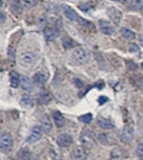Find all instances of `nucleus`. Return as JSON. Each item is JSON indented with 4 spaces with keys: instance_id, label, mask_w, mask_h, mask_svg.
Masks as SVG:
<instances>
[{
    "instance_id": "f257e3e1",
    "label": "nucleus",
    "mask_w": 143,
    "mask_h": 160,
    "mask_svg": "<svg viewBox=\"0 0 143 160\" xmlns=\"http://www.w3.org/2000/svg\"><path fill=\"white\" fill-rule=\"evenodd\" d=\"M13 147V139L9 132H3L0 137V148L2 152H10Z\"/></svg>"
},
{
    "instance_id": "f03ea898",
    "label": "nucleus",
    "mask_w": 143,
    "mask_h": 160,
    "mask_svg": "<svg viewBox=\"0 0 143 160\" xmlns=\"http://www.w3.org/2000/svg\"><path fill=\"white\" fill-rule=\"evenodd\" d=\"M72 58L79 65H83L88 60V53L85 48H76L72 52Z\"/></svg>"
},
{
    "instance_id": "7ed1b4c3",
    "label": "nucleus",
    "mask_w": 143,
    "mask_h": 160,
    "mask_svg": "<svg viewBox=\"0 0 143 160\" xmlns=\"http://www.w3.org/2000/svg\"><path fill=\"white\" fill-rule=\"evenodd\" d=\"M37 60V54L33 53V52H27V53H24L19 56L18 61L23 67H30L33 66Z\"/></svg>"
},
{
    "instance_id": "20e7f679",
    "label": "nucleus",
    "mask_w": 143,
    "mask_h": 160,
    "mask_svg": "<svg viewBox=\"0 0 143 160\" xmlns=\"http://www.w3.org/2000/svg\"><path fill=\"white\" fill-rule=\"evenodd\" d=\"M42 134H43V130H42V128H41V126L36 125V126L31 129L30 133H29V135H28V138L26 139V142L28 144L36 143V142H38L39 140H41Z\"/></svg>"
},
{
    "instance_id": "39448f33",
    "label": "nucleus",
    "mask_w": 143,
    "mask_h": 160,
    "mask_svg": "<svg viewBox=\"0 0 143 160\" xmlns=\"http://www.w3.org/2000/svg\"><path fill=\"white\" fill-rule=\"evenodd\" d=\"M81 143H82L83 148L85 149H92L95 145V138H94L93 132L85 131L84 133L81 135Z\"/></svg>"
},
{
    "instance_id": "423d86ee",
    "label": "nucleus",
    "mask_w": 143,
    "mask_h": 160,
    "mask_svg": "<svg viewBox=\"0 0 143 160\" xmlns=\"http://www.w3.org/2000/svg\"><path fill=\"white\" fill-rule=\"evenodd\" d=\"M56 142H57L58 146L61 147V148H66V147L70 146L73 142V139L70 134L68 133H61L59 134L56 139Z\"/></svg>"
},
{
    "instance_id": "0eeeda50",
    "label": "nucleus",
    "mask_w": 143,
    "mask_h": 160,
    "mask_svg": "<svg viewBox=\"0 0 143 160\" xmlns=\"http://www.w3.org/2000/svg\"><path fill=\"white\" fill-rule=\"evenodd\" d=\"M107 13L110 18L112 19V22H114V23H116V24L120 23L123 17V13L120 12V10L114 8V7H110V8L107 10Z\"/></svg>"
},
{
    "instance_id": "6e6552de",
    "label": "nucleus",
    "mask_w": 143,
    "mask_h": 160,
    "mask_svg": "<svg viewBox=\"0 0 143 160\" xmlns=\"http://www.w3.org/2000/svg\"><path fill=\"white\" fill-rule=\"evenodd\" d=\"M120 138H122V141L125 142V143H131L132 140H134V138H135L134 130H132V128L129 127V126L124 127V129H123V131H122V135H120Z\"/></svg>"
},
{
    "instance_id": "1a4fd4ad",
    "label": "nucleus",
    "mask_w": 143,
    "mask_h": 160,
    "mask_svg": "<svg viewBox=\"0 0 143 160\" xmlns=\"http://www.w3.org/2000/svg\"><path fill=\"white\" fill-rule=\"evenodd\" d=\"M99 28H100V31L103 34L111 36V34H113V32H114V28H113L112 24H111L110 22L103 21V19L99 21Z\"/></svg>"
},
{
    "instance_id": "9d476101",
    "label": "nucleus",
    "mask_w": 143,
    "mask_h": 160,
    "mask_svg": "<svg viewBox=\"0 0 143 160\" xmlns=\"http://www.w3.org/2000/svg\"><path fill=\"white\" fill-rule=\"evenodd\" d=\"M86 158V151L83 147H75L71 152V159L72 160H84Z\"/></svg>"
},
{
    "instance_id": "9b49d317",
    "label": "nucleus",
    "mask_w": 143,
    "mask_h": 160,
    "mask_svg": "<svg viewBox=\"0 0 143 160\" xmlns=\"http://www.w3.org/2000/svg\"><path fill=\"white\" fill-rule=\"evenodd\" d=\"M63 10H64V14H65L68 19H70V21H78L79 19L78 13H76V12L71 8L70 6L65 4V6L63 7Z\"/></svg>"
},
{
    "instance_id": "f8f14e48",
    "label": "nucleus",
    "mask_w": 143,
    "mask_h": 160,
    "mask_svg": "<svg viewBox=\"0 0 143 160\" xmlns=\"http://www.w3.org/2000/svg\"><path fill=\"white\" fill-rule=\"evenodd\" d=\"M52 101V95L48 90H41L38 95L39 104H49Z\"/></svg>"
},
{
    "instance_id": "ddd939ff",
    "label": "nucleus",
    "mask_w": 143,
    "mask_h": 160,
    "mask_svg": "<svg viewBox=\"0 0 143 160\" xmlns=\"http://www.w3.org/2000/svg\"><path fill=\"white\" fill-rule=\"evenodd\" d=\"M48 73L43 72V71H40V72H37L36 74L33 75V82L36 85H42L48 81Z\"/></svg>"
},
{
    "instance_id": "4468645a",
    "label": "nucleus",
    "mask_w": 143,
    "mask_h": 160,
    "mask_svg": "<svg viewBox=\"0 0 143 160\" xmlns=\"http://www.w3.org/2000/svg\"><path fill=\"white\" fill-rule=\"evenodd\" d=\"M58 36V30L54 27H49L44 30V37L48 41H52L54 39H56Z\"/></svg>"
},
{
    "instance_id": "2eb2a0df",
    "label": "nucleus",
    "mask_w": 143,
    "mask_h": 160,
    "mask_svg": "<svg viewBox=\"0 0 143 160\" xmlns=\"http://www.w3.org/2000/svg\"><path fill=\"white\" fill-rule=\"evenodd\" d=\"M18 157L21 160H39L37 155H33V152L26 151V149H21L18 152Z\"/></svg>"
},
{
    "instance_id": "dca6fc26",
    "label": "nucleus",
    "mask_w": 143,
    "mask_h": 160,
    "mask_svg": "<svg viewBox=\"0 0 143 160\" xmlns=\"http://www.w3.org/2000/svg\"><path fill=\"white\" fill-rule=\"evenodd\" d=\"M53 120L55 122L56 127L58 128L64 127V125H65V118H64L63 114L60 112H58V111H55L53 113Z\"/></svg>"
},
{
    "instance_id": "f3484780",
    "label": "nucleus",
    "mask_w": 143,
    "mask_h": 160,
    "mask_svg": "<svg viewBox=\"0 0 143 160\" xmlns=\"http://www.w3.org/2000/svg\"><path fill=\"white\" fill-rule=\"evenodd\" d=\"M10 83L13 88H16L18 85H21V75L15 71L10 72Z\"/></svg>"
},
{
    "instance_id": "a211bd4d",
    "label": "nucleus",
    "mask_w": 143,
    "mask_h": 160,
    "mask_svg": "<svg viewBox=\"0 0 143 160\" xmlns=\"http://www.w3.org/2000/svg\"><path fill=\"white\" fill-rule=\"evenodd\" d=\"M41 128H42L44 133H49L52 130V122L50 118L48 117V115H44L41 119Z\"/></svg>"
},
{
    "instance_id": "6ab92c4d",
    "label": "nucleus",
    "mask_w": 143,
    "mask_h": 160,
    "mask_svg": "<svg viewBox=\"0 0 143 160\" xmlns=\"http://www.w3.org/2000/svg\"><path fill=\"white\" fill-rule=\"evenodd\" d=\"M21 86L26 92H30L33 89V83H31V81L27 76L24 75H21Z\"/></svg>"
},
{
    "instance_id": "aec40b11",
    "label": "nucleus",
    "mask_w": 143,
    "mask_h": 160,
    "mask_svg": "<svg viewBox=\"0 0 143 160\" xmlns=\"http://www.w3.org/2000/svg\"><path fill=\"white\" fill-rule=\"evenodd\" d=\"M97 124H98V126H99L100 128L105 129V130H109V129H112V128H113V124L110 122L109 119H107V118H102V117L98 118Z\"/></svg>"
},
{
    "instance_id": "412c9836",
    "label": "nucleus",
    "mask_w": 143,
    "mask_h": 160,
    "mask_svg": "<svg viewBox=\"0 0 143 160\" xmlns=\"http://www.w3.org/2000/svg\"><path fill=\"white\" fill-rule=\"evenodd\" d=\"M33 104V98L30 97L29 95H23L21 98V105L23 108H30L31 105Z\"/></svg>"
},
{
    "instance_id": "4be33fe9",
    "label": "nucleus",
    "mask_w": 143,
    "mask_h": 160,
    "mask_svg": "<svg viewBox=\"0 0 143 160\" xmlns=\"http://www.w3.org/2000/svg\"><path fill=\"white\" fill-rule=\"evenodd\" d=\"M123 158H124V154L120 148H114L111 152L110 160H123Z\"/></svg>"
},
{
    "instance_id": "5701e85b",
    "label": "nucleus",
    "mask_w": 143,
    "mask_h": 160,
    "mask_svg": "<svg viewBox=\"0 0 143 160\" xmlns=\"http://www.w3.org/2000/svg\"><path fill=\"white\" fill-rule=\"evenodd\" d=\"M120 33H122V36L124 37L125 39H127V40H134L135 38V34L132 30H130L129 28H122L120 29Z\"/></svg>"
},
{
    "instance_id": "b1692460",
    "label": "nucleus",
    "mask_w": 143,
    "mask_h": 160,
    "mask_svg": "<svg viewBox=\"0 0 143 160\" xmlns=\"http://www.w3.org/2000/svg\"><path fill=\"white\" fill-rule=\"evenodd\" d=\"M130 9L132 10H142L143 9V0H129Z\"/></svg>"
},
{
    "instance_id": "393cba45",
    "label": "nucleus",
    "mask_w": 143,
    "mask_h": 160,
    "mask_svg": "<svg viewBox=\"0 0 143 160\" xmlns=\"http://www.w3.org/2000/svg\"><path fill=\"white\" fill-rule=\"evenodd\" d=\"M38 2V0H19V3L23 8L25 9H30L34 7Z\"/></svg>"
},
{
    "instance_id": "a878e982",
    "label": "nucleus",
    "mask_w": 143,
    "mask_h": 160,
    "mask_svg": "<svg viewBox=\"0 0 143 160\" xmlns=\"http://www.w3.org/2000/svg\"><path fill=\"white\" fill-rule=\"evenodd\" d=\"M63 45L66 50H71V48L74 46V42L72 41V39L69 38V37H66V38L63 39Z\"/></svg>"
},
{
    "instance_id": "bb28decb",
    "label": "nucleus",
    "mask_w": 143,
    "mask_h": 160,
    "mask_svg": "<svg viewBox=\"0 0 143 160\" xmlns=\"http://www.w3.org/2000/svg\"><path fill=\"white\" fill-rule=\"evenodd\" d=\"M50 155H51V158L53 160H64L60 152H58L56 149H54V148H52L50 151Z\"/></svg>"
},
{
    "instance_id": "cd10ccee",
    "label": "nucleus",
    "mask_w": 143,
    "mask_h": 160,
    "mask_svg": "<svg viewBox=\"0 0 143 160\" xmlns=\"http://www.w3.org/2000/svg\"><path fill=\"white\" fill-rule=\"evenodd\" d=\"M98 140L100 141V143H102L105 145H109V143H110L109 134H107V133H100L98 135Z\"/></svg>"
},
{
    "instance_id": "c85d7f7f",
    "label": "nucleus",
    "mask_w": 143,
    "mask_h": 160,
    "mask_svg": "<svg viewBox=\"0 0 143 160\" xmlns=\"http://www.w3.org/2000/svg\"><path fill=\"white\" fill-rule=\"evenodd\" d=\"M93 119V115L90 114V113H87V114L85 115H82V116L80 117V120L82 122H84V124H88V122H90Z\"/></svg>"
},
{
    "instance_id": "c756f323",
    "label": "nucleus",
    "mask_w": 143,
    "mask_h": 160,
    "mask_svg": "<svg viewBox=\"0 0 143 160\" xmlns=\"http://www.w3.org/2000/svg\"><path fill=\"white\" fill-rule=\"evenodd\" d=\"M129 52H131V53H138L139 52V46L137 45V44H135V43H130L129 44Z\"/></svg>"
},
{
    "instance_id": "7c9ffc66",
    "label": "nucleus",
    "mask_w": 143,
    "mask_h": 160,
    "mask_svg": "<svg viewBox=\"0 0 143 160\" xmlns=\"http://www.w3.org/2000/svg\"><path fill=\"white\" fill-rule=\"evenodd\" d=\"M8 55H9V57L12 59V60H14V59H15V50H14L13 48H9Z\"/></svg>"
},
{
    "instance_id": "2f4dec72",
    "label": "nucleus",
    "mask_w": 143,
    "mask_h": 160,
    "mask_svg": "<svg viewBox=\"0 0 143 160\" xmlns=\"http://www.w3.org/2000/svg\"><path fill=\"white\" fill-rule=\"evenodd\" d=\"M137 154L139 157L143 156V143H140L137 147Z\"/></svg>"
},
{
    "instance_id": "473e14b6",
    "label": "nucleus",
    "mask_w": 143,
    "mask_h": 160,
    "mask_svg": "<svg viewBox=\"0 0 143 160\" xmlns=\"http://www.w3.org/2000/svg\"><path fill=\"white\" fill-rule=\"evenodd\" d=\"M39 24H40V25H45L46 24V16L45 15H41L40 21H39Z\"/></svg>"
},
{
    "instance_id": "72a5a7b5",
    "label": "nucleus",
    "mask_w": 143,
    "mask_h": 160,
    "mask_svg": "<svg viewBox=\"0 0 143 160\" xmlns=\"http://www.w3.org/2000/svg\"><path fill=\"white\" fill-rule=\"evenodd\" d=\"M108 98L107 97H100L99 99H98V101H99V104H102V103H105L108 101Z\"/></svg>"
},
{
    "instance_id": "f704fd0d",
    "label": "nucleus",
    "mask_w": 143,
    "mask_h": 160,
    "mask_svg": "<svg viewBox=\"0 0 143 160\" xmlns=\"http://www.w3.org/2000/svg\"><path fill=\"white\" fill-rule=\"evenodd\" d=\"M139 41H140V44H141V45L143 46V36H140Z\"/></svg>"
},
{
    "instance_id": "c9c22d12",
    "label": "nucleus",
    "mask_w": 143,
    "mask_h": 160,
    "mask_svg": "<svg viewBox=\"0 0 143 160\" xmlns=\"http://www.w3.org/2000/svg\"><path fill=\"white\" fill-rule=\"evenodd\" d=\"M4 23V15L3 14H1V24Z\"/></svg>"
},
{
    "instance_id": "e433bc0d",
    "label": "nucleus",
    "mask_w": 143,
    "mask_h": 160,
    "mask_svg": "<svg viewBox=\"0 0 143 160\" xmlns=\"http://www.w3.org/2000/svg\"><path fill=\"white\" fill-rule=\"evenodd\" d=\"M117 1L122 2V3H125V2H126V1H127V0H117Z\"/></svg>"
},
{
    "instance_id": "4c0bfd02",
    "label": "nucleus",
    "mask_w": 143,
    "mask_h": 160,
    "mask_svg": "<svg viewBox=\"0 0 143 160\" xmlns=\"http://www.w3.org/2000/svg\"><path fill=\"white\" fill-rule=\"evenodd\" d=\"M139 160H143V156H141V157H139Z\"/></svg>"
},
{
    "instance_id": "58836bf2",
    "label": "nucleus",
    "mask_w": 143,
    "mask_h": 160,
    "mask_svg": "<svg viewBox=\"0 0 143 160\" xmlns=\"http://www.w3.org/2000/svg\"><path fill=\"white\" fill-rule=\"evenodd\" d=\"M141 68H142V70H143V62L141 63Z\"/></svg>"
}]
</instances>
